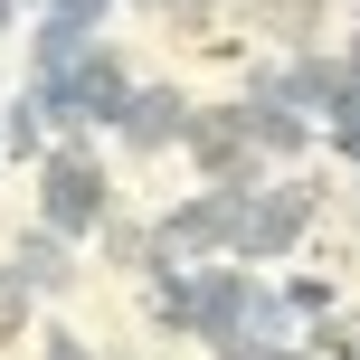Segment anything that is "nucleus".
Listing matches in <instances>:
<instances>
[{
    "label": "nucleus",
    "instance_id": "nucleus-1",
    "mask_svg": "<svg viewBox=\"0 0 360 360\" xmlns=\"http://www.w3.org/2000/svg\"><path fill=\"white\" fill-rule=\"evenodd\" d=\"M114 218V180H105V162H95L86 143H57L48 162H38V228H57L76 247V237H95Z\"/></svg>",
    "mask_w": 360,
    "mask_h": 360
},
{
    "label": "nucleus",
    "instance_id": "nucleus-2",
    "mask_svg": "<svg viewBox=\"0 0 360 360\" xmlns=\"http://www.w3.org/2000/svg\"><path fill=\"white\" fill-rule=\"evenodd\" d=\"M313 209H323V190H313V180H285V190H256V199H247V218H237V247H228V256H247V266L285 256L294 237L313 228Z\"/></svg>",
    "mask_w": 360,
    "mask_h": 360
},
{
    "label": "nucleus",
    "instance_id": "nucleus-3",
    "mask_svg": "<svg viewBox=\"0 0 360 360\" xmlns=\"http://www.w3.org/2000/svg\"><path fill=\"white\" fill-rule=\"evenodd\" d=\"M114 133H124V152H171L190 133V95L180 86H133L124 114H114Z\"/></svg>",
    "mask_w": 360,
    "mask_h": 360
},
{
    "label": "nucleus",
    "instance_id": "nucleus-4",
    "mask_svg": "<svg viewBox=\"0 0 360 360\" xmlns=\"http://www.w3.org/2000/svg\"><path fill=\"white\" fill-rule=\"evenodd\" d=\"M10 275H19L29 294H67V285H76V256H67L57 228H29V237L10 247Z\"/></svg>",
    "mask_w": 360,
    "mask_h": 360
},
{
    "label": "nucleus",
    "instance_id": "nucleus-5",
    "mask_svg": "<svg viewBox=\"0 0 360 360\" xmlns=\"http://www.w3.org/2000/svg\"><path fill=\"white\" fill-rule=\"evenodd\" d=\"M0 143H10V152H48V114H38V95H19V105L0 114Z\"/></svg>",
    "mask_w": 360,
    "mask_h": 360
},
{
    "label": "nucleus",
    "instance_id": "nucleus-6",
    "mask_svg": "<svg viewBox=\"0 0 360 360\" xmlns=\"http://www.w3.org/2000/svg\"><path fill=\"white\" fill-rule=\"evenodd\" d=\"M285 313H332V275H294V285H285Z\"/></svg>",
    "mask_w": 360,
    "mask_h": 360
},
{
    "label": "nucleus",
    "instance_id": "nucleus-7",
    "mask_svg": "<svg viewBox=\"0 0 360 360\" xmlns=\"http://www.w3.org/2000/svg\"><path fill=\"white\" fill-rule=\"evenodd\" d=\"M218 360H313V351H294V342H218Z\"/></svg>",
    "mask_w": 360,
    "mask_h": 360
},
{
    "label": "nucleus",
    "instance_id": "nucleus-8",
    "mask_svg": "<svg viewBox=\"0 0 360 360\" xmlns=\"http://www.w3.org/2000/svg\"><path fill=\"white\" fill-rule=\"evenodd\" d=\"M105 10H114V0H48V19H67V29H86V38H95Z\"/></svg>",
    "mask_w": 360,
    "mask_h": 360
},
{
    "label": "nucleus",
    "instance_id": "nucleus-9",
    "mask_svg": "<svg viewBox=\"0 0 360 360\" xmlns=\"http://www.w3.org/2000/svg\"><path fill=\"white\" fill-rule=\"evenodd\" d=\"M48 360H95V351L76 342V332H48Z\"/></svg>",
    "mask_w": 360,
    "mask_h": 360
}]
</instances>
